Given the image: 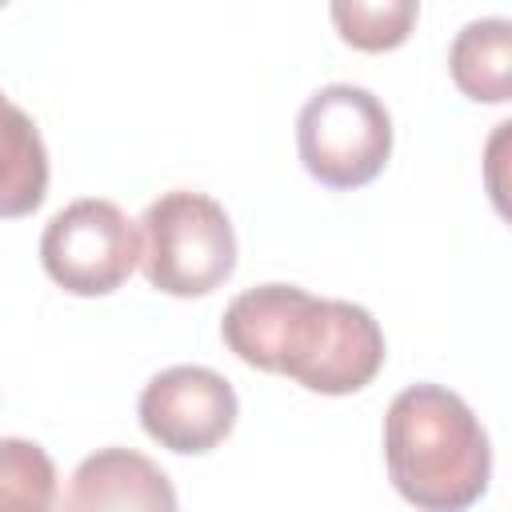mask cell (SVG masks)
Here are the masks:
<instances>
[{
    "label": "cell",
    "mask_w": 512,
    "mask_h": 512,
    "mask_svg": "<svg viewBox=\"0 0 512 512\" xmlns=\"http://www.w3.org/2000/svg\"><path fill=\"white\" fill-rule=\"evenodd\" d=\"M4 4H8V0H0V8H4Z\"/></svg>",
    "instance_id": "7c38bea8"
},
{
    "label": "cell",
    "mask_w": 512,
    "mask_h": 512,
    "mask_svg": "<svg viewBox=\"0 0 512 512\" xmlns=\"http://www.w3.org/2000/svg\"><path fill=\"white\" fill-rule=\"evenodd\" d=\"M140 272L156 292L192 300L216 292L236 272V232L204 192L172 188L156 196L140 220Z\"/></svg>",
    "instance_id": "3957f363"
},
{
    "label": "cell",
    "mask_w": 512,
    "mask_h": 512,
    "mask_svg": "<svg viewBox=\"0 0 512 512\" xmlns=\"http://www.w3.org/2000/svg\"><path fill=\"white\" fill-rule=\"evenodd\" d=\"M148 440L176 456H204L228 440L240 416L236 388L204 364H172L156 372L136 400Z\"/></svg>",
    "instance_id": "8992f818"
},
{
    "label": "cell",
    "mask_w": 512,
    "mask_h": 512,
    "mask_svg": "<svg viewBox=\"0 0 512 512\" xmlns=\"http://www.w3.org/2000/svg\"><path fill=\"white\" fill-rule=\"evenodd\" d=\"M64 504L76 512L136 508V512H172L176 488L168 472L132 448H100L84 456L68 480Z\"/></svg>",
    "instance_id": "52a82bcc"
},
{
    "label": "cell",
    "mask_w": 512,
    "mask_h": 512,
    "mask_svg": "<svg viewBox=\"0 0 512 512\" xmlns=\"http://www.w3.org/2000/svg\"><path fill=\"white\" fill-rule=\"evenodd\" d=\"M56 504V464L24 436H0V508L44 512Z\"/></svg>",
    "instance_id": "8fae6325"
},
{
    "label": "cell",
    "mask_w": 512,
    "mask_h": 512,
    "mask_svg": "<svg viewBox=\"0 0 512 512\" xmlns=\"http://www.w3.org/2000/svg\"><path fill=\"white\" fill-rule=\"evenodd\" d=\"M228 352L320 396H352L384 368V332L364 304L324 300L300 284H256L220 320Z\"/></svg>",
    "instance_id": "6da1fadb"
},
{
    "label": "cell",
    "mask_w": 512,
    "mask_h": 512,
    "mask_svg": "<svg viewBox=\"0 0 512 512\" xmlns=\"http://www.w3.org/2000/svg\"><path fill=\"white\" fill-rule=\"evenodd\" d=\"M392 488L424 512L472 508L492 480V444L476 412L444 384H408L384 412Z\"/></svg>",
    "instance_id": "7a4b0ae2"
},
{
    "label": "cell",
    "mask_w": 512,
    "mask_h": 512,
    "mask_svg": "<svg viewBox=\"0 0 512 512\" xmlns=\"http://www.w3.org/2000/svg\"><path fill=\"white\" fill-rule=\"evenodd\" d=\"M296 152L324 188H364L392 156V116L384 100L360 84H324L296 116Z\"/></svg>",
    "instance_id": "277c9868"
},
{
    "label": "cell",
    "mask_w": 512,
    "mask_h": 512,
    "mask_svg": "<svg viewBox=\"0 0 512 512\" xmlns=\"http://www.w3.org/2000/svg\"><path fill=\"white\" fill-rule=\"evenodd\" d=\"M336 36L356 52L400 48L420 16V0H328Z\"/></svg>",
    "instance_id": "30bf717a"
},
{
    "label": "cell",
    "mask_w": 512,
    "mask_h": 512,
    "mask_svg": "<svg viewBox=\"0 0 512 512\" xmlns=\"http://www.w3.org/2000/svg\"><path fill=\"white\" fill-rule=\"evenodd\" d=\"M40 264L48 280L72 296H108L140 264V232L120 204L84 196L44 224Z\"/></svg>",
    "instance_id": "5b68a950"
},
{
    "label": "cell",
    "mask_w": 512,
    "mask_h": 512,
    "mask_svg": "<svg viewBox=\"0 0 512 512\" xmlns=\"http://www.w3.org/2000/svg\"><path fill=\"white\" fill-rule=\"evenodd\" d=\"M48 196V148L36 120L0 92V220L32 216Z\"/></svg>",
    "instance_id": "ba28073f"
},
{
    "label": "cell",
    "mask_w": 512,
    "mask_h": 512,
    "mask_svg": "<svg viewBox=\"0 0 512 512\" xmlns=\"http://www.w3.org/2000/svg\"><path fill=\"white\" fill-rule=\"evenodd\" d=\"M452 84L476 104H504L512 96V24L504 16L472 20L448 48Z\"/></svg>",
    "instance_id": "9c48e42d"
}]
</instances>
